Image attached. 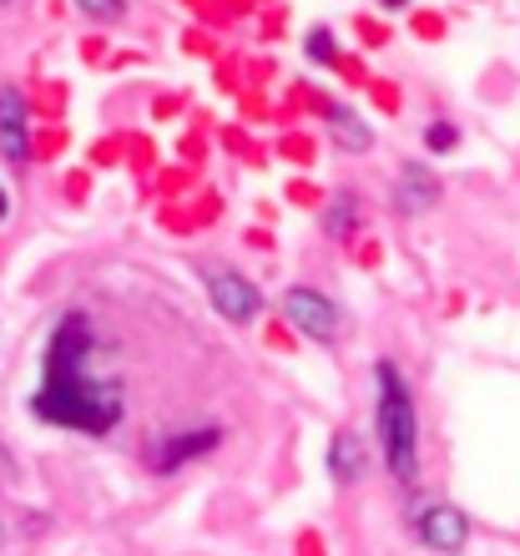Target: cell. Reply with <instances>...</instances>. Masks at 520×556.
Segmentation results:
<instances>
[{
	"instance_id": "cell-1",
	"label": "cell",
	"mask_w": 520,
	"mask_h": 556,
	"mask_svg": "<svg viewBox=\"0 0 520 556\" xmlns=\"http://www.w3.org/2000/svg\"><path fill=\"white\" fill-rule=\"evenodd\" d=\"M91 334L87 314H66L51 329L46 344V369H41V390L30 395V415L61 430H87V435H106L122 420V384L91 375Z\"/></svg>"
},
{
	"instance_id": "cell-2",
	"label": "cell",
	"mask_w": 520,
	"mask_h": 556,
	"mask_svg": "<svg viewBox=\"0 0 520 556\" xmlns=\"http://www.w3.org/2000/svg\"><path fill=\"white\" fill-rule=\"evenodd\" d=\"M375 430H379V451H384L390 476L409 485L419 470V415H415V395H409L405 375L390 359L375 365Z\"/></svg>"
},
{
	"instance_id": "cell-3",
	"label": "cell",
	"mask_w": 520,
	"mask_h": 556,
	"mask_svg": "<svg viewBox=\"0 0 520 556\" xmlns=\"http://www.w3.org/2000/svg\"><path fill=\"white\" fill-rule=\"evenodd\" d=\"M203 283H207V299H213V308L223 314L228 324H248L263 314V293L248 283L238 268L228 264H203Z\"/></svg>"
},
{
	"instance_id": "cell-4",
	"label": "cell",
	"mask_w": 520,
	"mask_h": 556,
	"mask_svg": "<svg viewBox=\"0 0 520 556\" xmlns=\"http://www.w3.org/2000/svg\"><path fill=\"white\" fill-rule=\"evenodd\" d=\"M217 445H223V430H217V425H198V430H182V435L152 440V445H147V466L157 470V476H173V470L213 455Z\"/></svg>"
},
{
	"instance_id": "cell-5",
	"label": "cell",
	"mask_w": 520,
	"mask_h": 556,
	"mask_svg": "<svg viewBox=\"0 0 520 556\" xmlns=\"http://www.w3.org/2000/svg\"><path fill=\"white\" fill-rule=\"evenodd\" d=\"M415 536H419V546H430V552L449 556V552H460V546L470 542V521H465L460 506L434 501V506H424V511L415 516Z\"/></svg>"
},
{
	"instance_id": "cell-6",
	"label": "cell",
	"mask_w": 520,
	"mask_h": 556,
	"mask_svg": "<svg viewBox=\"0 0 520 556\" xmlns=\"http://www.w3.org/2000/svg\"><path fill=\"white\" fill-rule=\"evenodd\" d=\"M283 314L293 319V329H304L308 339H318V344H333L339 339V308L324 299L318 289H289L283 293Z\"/></svg>"
},
{
	"instance_id": "cell-7",
	"label": "cell",
	"mask_w": 520,
	"mask_h": 556,
	"mask_svg": "<svg viewBox=\"0 0 520 556\" xmlns=\"http://www.w3.org/2000/svg\"><path fill=\"white\" fill-rule=\"evenodd\" d=\"M0 152L5 162L26 167L30 162V127H26V97L15 87H0Z\"/></svg>"
},
{
	"instance_id": "cell-8",
	"label": "cell",
	"mask_w": 520,
	"mask_h": 556,
	"mask_svg": "<svg viewBox=\"0 0 520 556\" xmlns=\"http://www.w3.org/2000/svg\"><path fill=\"white\" fill-rule=\"evenodd\" d=\"M434 203H440V177L430 167L409 162L405 173H399V182H394V207L399 213H430Z\"/></svg>"
},
{
	"instance_id": "cell-9",
	"label": "cell",
	"mask_w": 520,
	"mask_h": 556,
	"mask_svg": "<svg viewBox=\"0 0 520 556\" xmlns=\"http://www.w3.org/2000/svg\"><path fill=\"white\" fill-rule=\"evenodd\" d=\"M324 122H329V137L344 147V152H369V147H375V127H369L354 106H339V102L324 106Z\"/></svg>"
},
{
	"instance_id": "cell-10",
	"label": "cell",
	"mask_w": 520,
	"mask_h": 556,
	"mask_svg": "<svg viewBox=\"0 0 520 556\" xmlns=\"http://www.w3.org/2000/svg\"><path fill=\"white\" fill-rule=\"evenodd\" d=\"M364 466H369V451L359 445V435L339 430V435L329 440V481L333 485H354L364 476Z\"/></svg>"
},
{
	"instance_id": "cell-11",
	"label": "cell",
	"mask_w": 520,
	"mask_h": 556,
	"mask_svg": "<svg viewBox=\"0 0 520 556\" xmlns=\"http://www.w3.org/2000/svg\"><path fill=\"white\" fill-rule=\"evenodd\" d=\"M324 228H329V238L354 233V228H359V198H354V192H339L329 203V213H324Z\"/></svg>"
},
{
	"instance_id": "cell-12",
	"label": "cell",
	"mask_w": 520,
	"mask_h": 556,
	"mask_svg": "<svg viewBox=\"0 0 520 556\" xmlns=\"http://www.w3.org/2000/svg\"><path fill=\"white\" fill-rule=\"evenodd\" d=\"M304 51H308V61H314V66H339V41H333L329 26H314V30H308Z\"/></svg>"
},
{
	"instance_id": "cell-13",
	"label": "cell",
	"mask_w": 520,
	"mask_h": 556,
	"mask_svg": "<svg viewBox=\"0 0 520 556\" xmlns=\"http://www.w3.org/2000/svg\"><path fill=\"white\" fill-rule=\"evenodd\" d=\"M76 11L87 21H102V26H116L127 15V0H76Z\"/></svg>"
},
{
	"instance_id": "cell-14",
	"label": "cell",
	"mask_w": 520,
	"mask_h": 556,
	"mask_svg": "<svg viewBox=\"0 0 520 556\" xmlns=\"http://www.w3.org/2000/svg\"><path fill=\"white\" fill-rule=\"evenodd\" d=\"M424 147H430V152H455L460 132H455L449 122H430V127H424Z\"/></svg>"
},
{
	"instance_id": "cell-15",
	"label": "cell",
	"mask_w": 520,
	"mask_h": 556,
	"mask_svg": "<svg viewBox=\"0 0 520 556\" xmlns=\"http://www.w3.org/2000/svg\"><path fill=\"white\" fill-rule=\"evenodd\" d=\"M11 218V198H5V188H0V223Z\"/></svg>"
},
{
	"instance_id": "cell-16",
	"label": "cell",
	"mask_w": 520,
	"mask_h": 556,
	"mask_svg": "<svg viewBox=\"0 0 520 556\" xmlns=\"http://www.w3.org/2000/svg\"><path fill=\"white\" fill-rule=\"evenodd\" d=\"M379 5H384V11H405L409 0H379Z\"/></svg>"
},
{
	"instance_id": "cell-17",
	"label": "cell",
	"mask_w": 520,
	"mask_h": 556,
	"mask_svg": "<svg viewBox=\"0 0 520 556\" xmlns=\"http://www.w3.org/2000/svg\"><path fill=\"white\" fill-rule=\"evenodd\" d=\"M0 5H15V0H0Z\"/></svg>"
}]
</instances>
